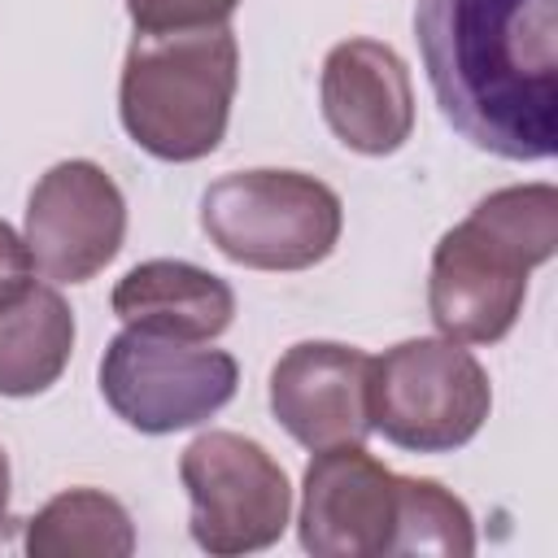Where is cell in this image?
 <instances>
[{
    "instance_id": "obj_4",
    "label": "cell",
    "mask_w": 558,
    "mask_h": 558,
    "mask_svg": "<svg viewBox=\"0 0 558 558\" xmlns=\"http://www.w3.org/2000/svg\"><path fill=\"white\" fill-rule=\"evenodd\" d=\"M201 227L209 244L248 270H310L344 227L340 196L301 170H235L205 187Z\"/></svg>"
},
{
    "instance_id": "obj_13",
    "label": "cell",
    "mask_w": 558,
    "mask_h": 558,
    "mask_svg": "<svg viewBox=\"0 0 558 558\" xmlns=\"http://www.w3.org/2000/svg\"><path fill=\"white\" fill-rule=\"evenodd\" d=\"M74 349V314L57 288H31L0 310V397L52 388Z\"/></svg>"
},
{
    "instance_id": "obj_3",
    "label": "cell",
    "mask_w": 558,
    "mask_h": 558,
    "mask_svg": "<svg viewBox=\"0 0 558 558\" xmlns=\"http://www.w3.org/2000/svg\"><path fill=\"white\" fill-rule=\"evenodd\" d=\"M235 78L240 48L227 26L140 35L118 83L122 126L157 161H201L227 135Z\"/></svg>"
},
{
    "instance_id": "obj_17",
    "label": "cell",
    "mask_w": 558,
    "mask_h": 558,
    "mask_svg": "<svg viewBox=\"0 0 558 558\" xmlns=\"http://www.w3.org/2000/svg\"><path fill=\"white\" fill-rule=\"evenodd\" d=\"M35 262H31V248L26 240L0 218V310L13 305L22 292H31L35 283Z\"/></svg>"
},
{
    "instance_id": "obj_2",
    "label": "cell",
    "mask_w": 558,
    "mask_h": 558,
    "mask_svg": "<svg viewBox=\"0 0 558 558\" xmlns=\"http://www.w3.org/2000/svg\"><path fill=\"white\" fill-rule=\"evenodd\" d=\"M558 248V192L514 183L488 192L432 253L427 310L458 344H497L523 314L527 275Z\"/></svg>"
},
{
    "instance_id": "obj_15",
    "label": "cell",
    "mask_w": 558,
    "mask_h": 558,
    "mask_svg": "<svg viewBox=\"0 0 558 558\" xmlns=\"http://www.w3.org/2000/svg\"><path fill=\"white\" fill-rule=\"evenodd\" d=\"M397 554H432V558H471L475 554V519L462 497H453L436 480L397 475Z\"/></svg>"
},
{
    "instance_id": "obj_1",
    "label": "cell",
    "mask_w": 558,
    "mask_h": 558,
    "mask_svg": "<svg viewBox=\"0 0 558 558\" xmlns=\"http://www.w3.org/2000/svg\"><path fill=\"white\" fill-rule=\"evenodd\" d=\"M414 35L445 122L506 161L558 148V0H418Z\"/></svg>"
},
{
    "instance_id": "obj_12",
    "label": "cell",
    "mask_w": 558,
    "mask_h": 558,
    "mask_svg": "<svg viewBox=\"0 0 558 558\" xmlns=\"http://www.w3.org/2000/svg\"><path fill=\"white\" fill-rule=\"evenodd\" d=\"M113 314L140 331H157L174 340H214L235 318V292L227 288V279L192 262L153 257L118 279Z\"/></svg>"
},
{
    "instance_id": "obj_8",
    "label": "cell",
    "mask_w": 558,
    "mask_h": 558,
    "mask_svg": "<svg viewBox=\"0 0 558 558\" xmlns=\"http://www.w3.org/2000/svg\"><path fill=\"white\" fill-rule=\"evenodd\" d=\"M126 235V201L118 183L83 157L39 174L26 201V248L52 283H87L100 275Z\"/></svg>"
},
{
    "instance_id": "obj_7",
    "label": "cell",
    "mask_w": 558,
    "mask_h": 558,
    "mask_svg": "<svg viewBox=\"0 0 558 558\" xmlns=\"http://www.w3.org/2000/svg\"><path fill=\"white\" fill-rule=\"evenodd\" d=\"M179 480L192 501V541L214 558L266 549L292 523V484L248 436H196L179 458Z\"/></svg>"
},
{
    "instance_id": "obj_6",
    "label": "cell",
    "mask_w": 558,
    "mask_h": 558,
    "mask_svg": "<svg viewBox=\"0 0 558 558\" xmlns=\"http://www.w3.org/2000/svg\"><path fill=\"white\" fill-rule=\"evenodd\" d=\"M235 384L240 366L231 353L140 327L118 331L100 357V392L109 410L144 436L205 423L235 397Z\"/></svg>"
},
{
    "instance_id": "obj_18",
    "label": "cell",
    "mask_w": 558,
    "mask_h": 558,
    "mask_svg": "<svg viewBox=\"0 0 558 558\" xmlns=\"http://www.w3.org/2000/svg\"><path fill=\"white\" fill-rule=\"evenodd\" d=\"M9 519V458L0 449V523Z\"/></svg>"
},
{
    "instance_id": "obj_9",
    "label": "cell",
    "mask_w": 558,
    "mask_h": 558,
    "mask_svg": "<svg viewBox=\"0 0 558 558\" xmlns=\"http://www.w3.org/2000/svg\"><path fill=\"white\" fill-rule=\"evenodd\" d=\"M296 527L314 558H392L397 475L362 445L314 449Z\"/></svg>"
},
{
    "instance_id": "obj_11",
    "label": "cell",
    "mask_w": 558,
    "mask_h": 558,
    "mask_svg": "<svg viewBox=\"0 0 558 558\" xmlns=\"http://www.w3.org/2000/svg\"><path fill=\"white\" fill-rule=\"evenodd\" d=\"M323 118L362 157L397 153L414 131V87L397 48L379 39L336 44L323 61Z\"/></svg>"
},
{
    "instance_id": "obj_16",
    "label": "cell",
    "mask_w": 558,
    "mask_h": 558,
    "mask_svg": "<svg viewBox=\"0 0 558 558\" xmlns=\"http://www.w3.org/2000/svg\"><path fill=\"white\" fill-rule=\"evenodd\" d=\"M240 0H126V13L140 35H179L227 26Z\"/></svg>"
},
{
    "instance_id": "obj_10",
    "label": "cell",
    "mask_w": 558,
    "mask_h": 558,
    "mask_svg": "<svg viewBox=\"0 0 558 558\" xmlns=\"http://www.w3.org/2000/svg\"><path fill=\"white\" fill-rule=\"evenodd\" d=\"M371 353L336 340H301L270 371V410L305 449L366 445Z\"/></svg>"
},
{
    "instance_id": "obj_5",
    "label": "cell",
    "mask_w": 558,
    "mask_h": 558,
    "mask_svg": "<svg viewBox=\"0 0 558 558\" xmlns=\"http://www.w3.org/2000/svg\"><path fill=\"white\" fill-rule=\"evenodd\" d=\"M371 427L410 453H449L475 440L493 410L488 371L449 336H418L371 357Z\"/></svg>"
},
{
    "instance_id": "obj_14",
    "label": "cell",
    "mask_w": 558,
    "mask_h": 558,
    "mask_svg": "<svg viewBox=\"0 0 558 558\" xmlns=\"http://www.w3.org/2000/svg\"><path fill=\"white\" fill-rule=\"evenodd\" d=\"M135 549L131 514L100 488L57 493L35 519H26L31 558H126Z\"/></svg>"
}]
</instances>
